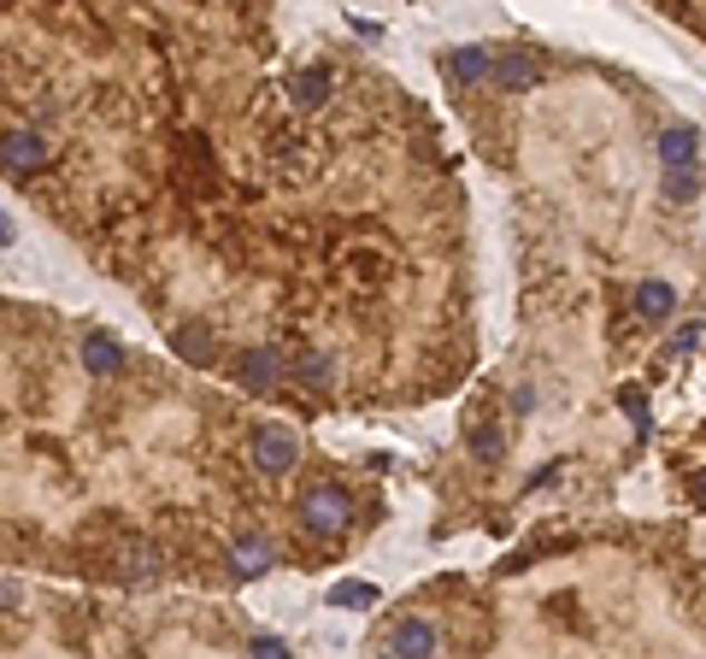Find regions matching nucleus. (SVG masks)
<instances>
[{
	"label": "nucleus",
	"mask_w": 706,
	"mask_h": 659,
	"mask_svg": "<svg viewBox=\"0 0 706 659\" xmlns=\"http://www.w3.org/2000/svg\"><path fill=\"white\" fill-rule=\"evenodd\" d=\"M301 530H313V535H342V530H353V494L336 489V483L306 489V501H301Z\"/></svg>",
	"instance_id": "1"
},
{
	"label": "nucleus",
	"mask_w": 706,
	"mask_h": 659,
	"mask_svg": "<svg viewBox=\"0 0 706 659\" xmlns=\"http://www.w3.org/2000/svg\"><path fill=\"white\" fill-rule=\"evenodd\" d=\"M295 460H301L295 430H283V424H259L254 430V465H259V478H283V471H295Z\"/></svg>",
	"instance_id": "2"
},
{
	"label": "nucleus",
	"mask_w": 706,
	"mask_h": 659,
	"mask_svg": "<svg viewBox=\"0 0 706 659\" xmlns=\"http://www.w3.org/2000/svg\"><path fill=\"white\" fill-rule=\"evenodd\" d=\"M48 159H53V148L36 130H7V136H0V171L36 177V171H48Z\"/></svg>",
	"instance_id": "3"
},
{
	"label": "nucleus",
	"mask_w": 706,
	"mask_h": 659,
	"mask_svg": "<svg viewBox=\"0 0 706 659\" xmlns=\"http://www.w3.org/2000/svg\"><path fill=\"white\" fill-rule=\"evenodd\" d=\"M489 77H494V89H501V95H530L536 82H542V66H536V53L507 48V53H494Z\"/></svg>",
	"instance_id": "4"
},
{
	"label": "nucleus",
	"mask_w": 706,
	"mask_h": 659,
	"mask_svg": "<svg viewBox=\"0 0 706 659\" xmlns=\"http://www.w3.org/2000/svg\"><path fill=\"white\" fill-rule=\"evenodd\" d=\"M330 89H336V77H330L324 66H306V71H295V77H288V100H295L301 112H318V107H330Z\"/></svg>",
	"instance_id": "5"
},
{
	"label": "nucleus",
	"mask_w": 706,
	"mask_h": 659,
	"mask_svg": "<svg viewBox=\"0 0 706 659\" xmlns=\"http://www.w3.org/2000/svg\"><path fill=\"white\" fill-rule=\"evenodd\" d=\"M389 648H394V659H430V653H435L430 618H401V624H394V636H389Z\"/></svg>",
	"instance_id": "6"
},
{
	"label": "nucleus",
	"mask_w": 706,
	"mask_h": 659,
	"mask_svg": "<svg viewBox=\"0 0 706 659\" xmlns=\"http://www.w3.org/2000/svg\"><path fill=\"white\" fill-rule=\"evenodd\" d=\"M242 383H247V388H259V395H265V388H277V383H283L277 347H247V354H242Z\"/></svg>",
	"instance_id": "7"
},
{
	"label": "nucleus",
	"mask_w": 706,
	"mask_h": 659,
	"mask_svg": "<svg viewBox=\"0 0 706 659\" xmlns=\"http://www.w3.org/2000/svg\"><path fill=\"white\" fill-rule=\"evenodd\" d=\"M671 306H677V288H671V283H641V288H636V318L666 324Z\"/></svg>",
	"instance_id": "8"
},
{
	"label": "nucleus",
	"mask_w": 706,
	"mask_h": 659,
	"mask_svg": "<svg viewBox=\"0 0 706 659\" xmlns=\"http://www.w3.org/2000/svg\"><path fill=\"white\" fill-rule=\"evenodd\" d=\"M82 365L95 371V377H118V365H124V347L112 336H89L82 342Z\"/></svg>",
	"instance_id": "9"
},
{
	"label": "nucleus",
	"mask_w": 706,
	"mask_h": 659,
	"mask_svg": "<svg viewBox=\"0 0 706 659\" xmlns=\"http://www.w3.org/2000/svg\"><path fill=\"white\" fill-rule=\"evenodd\" d=\"M659 159H666V171H695V130L689 124H683V130H666Z\"/></svg>",
	"instance_id": "10"
},
{
	"label": "nucleus",
	"mask_w": 706,
	"mask_h": 659,
	"mask_svg": "<svg viewBox=\"0 0 706 659\" xmlns=\"http://www.w3.org/2000/svg\"><path fill=\"white\" fill-rule=\"evenodd\" d=\"M489 48H453L448 53V71H453V82H483L489 77Z\"/></svg>",
	"instance_id": "11"
},
{
	"label": "nucleus",
	"mask_w": 706,
	"mask_h": 659,
	"mask_svg": "<svg viewBox=\"0 0 706 659\" xmlns=\"http://www.w3.org/2000/svg\"><path fill=\"white\" fill-rule=\"evenodd\" d=\"M231 565H236V577H259V571H272V548H265L259 535H242L236 553H231Z\"/></svg>",
	"instance_id": "12"
},
{
	"label": "nucleus",
	"mask_w": 706,
	"mask_h": 659,
	"mask_svg": "<svg viewBox=\"0 0 706 659\" xmlns=\"http://www.w3.org/2000/svg\"><path fill=\"white\" fill-rule=\"evenodd\" d=\"M124 565H130V577H154L159 571V548L154 542H124Z\"/></svg>",
	"instance_id": "13"
},
{
	"label": "nucleus",
	"mask_w": 706,
	"mask_h": 659,
	"mask_svg": "<svg viewBox=\"0 0 706 659\" xmlns=\"http://www.w3.org/2000/svg\"><path fill=\"white\" fill-rule=\"evenodd\" d=\"M501 430H489V424H477L471 430V453H477V460H483V465H494V460H501Z\"/></svg>",
	"instance_id": "14"
},
{
	"label": "nucleus",
	"mask_w": 706,
	"mask_h": 659,
	"mask_svg": "<svg viewBox=\"0 0 706 659\" xmlns=\"http://www.w3.org/2000/svg\"><path fill=\"white\" fill-rule=\"evenodd\" d=\"M330 601H336V607H377V589H371V583H336V589H330Z\"/></svg>",
	"instance_id": "15"
},
{
	"label": "nucleus",
	"mask_w": 706,
	"mask_h": 659,
	"mask_svg": "<svg viewBox=\"0 0 706 659\" xmlns=\"http://www.w3.org/2000/svg\"><path fill=\"white\" fill-rule=\"evenodd\" d=\"M177 354L183 360H195V365H206V360H213V347H206V330H183V336H177Z\"/></svg>",
	"instance_id": "16"
},
{
	"label": "nucleus",
	"mask_w": 706,
	"mask_h": 659,
	"mask_svg": "<svg viewBox=\"0 0 706 659\" xmlns=\"http://www.w3.org/2000/svg\"><path fill=\"white\" fill-rule=\"evenodd\" d=\"M254 659H288L283 636H254Z\"/></svg>",
	"instance_id": "17"
},
{
	"label": "nucleus",
	"mask_w": 706,
	"mask_h": 659,
	"mask_svg": "<svg viewBox=\"0 0 706 659\" xmlns=\"http://www.w3.org/2000/svg\"><path fill=\"white\" fill-rule=\"evenodd\" d=\"M618 401H625V412H630L636 424H648V395H641V388H625Z\"/></svg>",
	"instance_id": "18"
},
{
	"label": "nucleus",
	"mask_w": 706,
	"mask_h": 659,
	"mask_svg": "<svg viewBox=\"0 0 706 659\" xmlns=\"http://www.w3.org/2000/svg\"><path fill=\"white\" fill-rule=\"evenodd\" d=\"M689 501H695V506H706V465L689 478Z\"/></svg>",
	"instance_id": "19"
},
{
	"label": "nucleus",
	"mask_w": 706,
	"mask_h": 659,
	"mask_svg": "<svg viewBox=\"0 0 706 659\" xmlns=\"http://www.w3.org/2000/svg\"><path fill=\"white\" fill-rule=\"evenodd\" d=\"M0 247H12V224L7 218H0Z\"/></svg>",
	"instance_id": "20"
}]
</instances>
